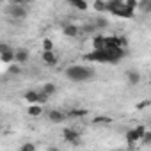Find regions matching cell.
Wrapping results in <instances>:
<instances>
[{
	"label": "cell",
	"mask_w": 151,
	"mask_h": 151,
	"mask_svg": "<svg viewBox=\"0 0 151 151\" xmlns=\"http://www.w3.org/2000/svg\"><path fill=\"white\" fill-rule=\"evenodd\" d=\"M96 27H98V29H100V27H107V20H105V18H100V20L96 22Z\"/></svg>",
	"instance_id": "obj_28"
},
{
	"label": "cell",
	"mask_w": 151,
	"mask_h": 151,
	"mask_svg": "<svg viewBox=\"0 0 151 151\" xmlns=\"http://www.w3.org/2000/svg\"><path fill=\"white\" fill-rule=\"evenodd\" d=\"M124 4L130 9H139V2H137V0H124Z\"/></svg>",
	"instance_id": "obj_24"
},
{
	"label": "cell",
	"mask_w": 151,
	"mask_h": 151,
	"mask_svg": "<svg viewBox=\"0 0 151 151\" xmlns=\"http://www.w3.org/2000/svg\"><path fill=\"white\" fill-rule=\"evenodd\" d=\"M43 50H53V43L50 39H43Z\"/></svg>",
	"instance_id": "obj_27"
},
{
	"label": "cell",
	"mask_w": 151,
	"mask_h": 151,
	"mask_svg": "<svg viewBox=\"0 0 151 151\" xmlns=\"http://www.w3.org/2000/svg\"><path fill=\"white\" fill-rule=\"evenodd\" d=\"M62 137L66 142H71V144H80V133L77 130H73V128H64L62 130Z\"/></svg>",
	"instance_id": "obj_5"
},
{
	"label": "cell",
	"mask_w": 151,
	"mask_h": 151,
	"mask_svg": "<svg viewBox=\"0 0 151 151\" xmlns=\"http://www.w3.org/2000/svg\"><path fill=\"white\" fill-rule=\"evenodd\" d=\"M98 27H96V23H87V25H84L82 29H80V32H84V34H91V32H94Z\"/></svg>",
	"instance_id": "obj_21"
},
{
	"label": "cell",
	"mask_w": 151,
	"mask_h": 151,
	"mask_svg": "<svg viewBox=\"0 0 151 151\" xmlns=\"http://www.w3.org/2000/svg\"><path fill=\"white\" fill-rule=\"evenodd\" d=\"M27 2H30V0H9V4H20V6H25Z\"/></svg>",
	"instance_id": "obj_29"
},
{
	"label": "cell",
	"mask_w": 151,
	"mask_h": 151,
	"mask_svg": "<svg viewBox=\"0 0 151 151\" xmlns=\"http://www.w3.org/2000/svg\"><path fill=\"white\" fill-rule=\"evenodd\" d=\"M25 100H27L29 103H39V93H36V91H27V93H25Z\"/></svg>",
	"instance_id": "obj_17"
},
{
	"label": "cell",
	"mask_w": 151,
	"mask_h": 151,
	"mask_svg": "<svg viewBox=\"0 0 151 151\" xmlns=\"http://www.w3.org/2000/svg\"><path fill=\"white\" fill-rule=\"evenodd\" d=\"M29 60V50H25V48H18V50H14V62H18V64H25Z\"/></svg>",
	"instance_id": "obj_8"
},
{
	"label": "cell",
	"mask_w": 151,
	"mask_h": 151,
	"mask_svg": "<svg viewBox=\"0 0 151 151\" xmlns=\"http://www.w3.org/2000/svg\"><path fill=\"white\" fill-rule=\"evenodd\" d=\"M87 116V109H71L68 112V117H84Z\"/></svg>",
	"instance_id": "obj_15"
},
{
	"label": "cell",
	"mask_w": 151,
	"mask_h": 151,
	"mask_svg": "<svg viewBox=\"0 0 151 151\" xmlns=\"http://www.w3.org/2000/svg\"><path fill=\"white\" fill-rule=\"evenodd\" d=\"M94 11H98V13H103V11H107V2H103V0H94Z\"/></svg>",
	"instance_id": "obj_20"
},
{
	"label": "cell",
	"mask_w": 151,
	"mask_h": 151,
	"mask_svg": "<svg viewBox=\"0 0 151 151\" xmlns=\"http://www.w3.org/2000/svg\"><path fill=\"white\" fill-rule=\"evenodd\" d=\"M78 32H80V29H78L77 25H73V23H66V25L62 27V34H64L66 37H77Z\"/></svg>",
	"instance_id": "obj_7"
},
{
	"label": "cell",
	"mask_w": 151,
	"mask_h": 151,
	"mask_svg": "<svg viewBox=\"0 0 151 151\" xmlns=\"http://www.w3.org/2000/svg\"><path fill=\"white\" fill-rule=\"evenodd\" d=\"M147 105H151V103H149V101H142V103L137 105V109H144V107H147Z\"/></svg>",
	"instance_id": "obj_30"
},
{
	"label": "cell",
	"mask_w": 151,
	"mask_h": 151,
	"mask_svg": "<svg viewBox=\"0 0 151 151\" xmlns=\"http://www.w3.org/2000/svg\"><path fill=\"white\" fill-rule=\"evenodd\" d=\"M0 60L4 64H13L14 62V52H7V53H0Z\"/></svg>",
	"instance_id": "obj_18"
},
{
	"label": "cell",
	"mask_w": 151,
	"mask_h": 151,
	"mask_svg": "<svg viewBox=\"0 0 151 151\" xmlns=\"http://www.w3.org/2000/svg\"><path fill=\"white\" fill-rule=\"evenodd\" d=\"M6 13L13 18V20H23L27 16V7L25 6H20V4H9Z\"/></svg>",
	"instance_id": "obj_3"
},
{
	"label": "cell",
	"mask_w": 151,
	"mask_h": 151,
	"mask_svg": "<svg viewBox=\"0 0 151 151\" xmlns=\"http://www.w3.org/2000/svg\"><path fill=\"white\" fill-rule=\"evenodd\" d=\"M66 117H68V114H64V112H60V110H50V112H48V119H50L52 123H62Z\"/></svg>",
	"instance_id": "obj_9"
},
{
	"label": "cell",
	"mask_w": 151,
	"mask_h": 151,
	"mask_svg": "<svg viewBox=\"0 0 151 151\" xmlns=\"http://www.w3.org/2000/svg\"><path fill=\"white\" fill-rule=\"evenodd\" d=\"M9 73H11V75H20V73H22V68L18 66V62L9 66Z\"/></svg>",
	"instance_id": "obj_22"
},
{
	"label": "cell",
	"mask_w": 151,
	"mask_h": 151,
	"mask_svg": "<svg viewBox=\"0 0 151 151\" xmlns=\"http://www.w3.org/2000/svg\"><path fill=\"white\" fill-rule=\"evenodd\" d=\"M93 123L94 124H105V123H112V119L110 117H96V119H93Z\"/></svg>",
	"instance_id": "obj_23"
},
{
	"label": "cell",
	"mask_w": 151,
	"mask_h": 151,
	"mask_svg": "<svg viewBox=\"0 0 151 151\" xmlns=\"http://www.w3.org/2000/svg\"><path fill=\"white\" fill-rule=\"evenodd\" d=\"M93 48H96V50L105 48V36H94L93 37Z\"/></svg>",
	"instance_id": "obj_16"
},
{
	"label": "cell",
	"mask_w": 151,
	"mask_h": 151,
	"mask_svg": "<svg viewBox=\"0 0 151 151\" xmlns=\"http://www.w3.org/2000/svg\"><path fill=\"white\" fill-rule=\"evenodd\" d=\"M27 112H29V116L37 117V116H41V114H43V107H41V105H37V103H32V105L27 109Z\"/></svg>",
	"instance_id": "obj_14"
},
{
	"label": "cell",
	"mask_w": 151,
	"mask_h": 151,
	"mask_svg": "<svg viewBox=\"0 0 151 151\" xmlns=\"http://www.w3.org/2000/svg\"><path fill=\"white\" fill-rule=\"evenodd\" d=\"M114 16H117V18H124V20H132V18L135 16V9H130V7L124 4L123 7H119V9L114 13Z\"/></svg>",
	"instance_id": "obj_6"
},
{
	"label": "cell",
	"mask_w": 151,
	"mask_h": 151,
	"mask_svg": "<svg viewBox=\"0 0 151 151\" xmlns=\"http://www.w3.org/2000/svg\"><path fill=\"white\" fill-rule=\"evenodd\" d=\"M126 57V50L123 46H116V48H93V52L86 53L84 59L87 62H109V64H117L121 59Z\"/></svg>",
	"instance_id": "obj_1"
},
{
	"label": "cell",
	"mask_w": 151,
	"mask_h": 151,
	"mask_svg": "<svg viewBox=\"0 0 151 151\" xmlns=\"http://www.w3.org/2000/svg\"><path fill=\"white\" fill-rule=\"evenodd\" d=\"M124 6V0H107V11L109 13H116L119 7H123Z\"/></svg>",
	"instance_id": "obj_11"
},
{
	"label": "cell",
	"mask_w": 151,
	"mask_h": 151,
	"mask_svg": "<svg viewBox=\"0 0 151 151\" xmlns=\"http://www.w3.org/2000/svg\"><path fill=\"white\" fill-rule=\"evenodd\" d=\"M68 4L75 9H78V11H87V0H68Z\"/></svg>",
	"instance_id": "obj_13"
},
{
	"label": "cell",
	"mask_w": 151,
	"mask_h": 151,
	"mask_svg": "<svg viewBox=\"0 0 151 151\" xmlns=\"http://www.w3.org/2000/svg\"><path fill=\"white\" fill-rule=\"evenodd\" d=\"M126 78H128V84H130V86H137V84L142 80V78H140V73H139V71H133V69L126 73Z\"/></svg>",
	"instance_id": "obj_12"
},
{
	"label": "cell",
	"mask_w": 151,
	"mask_h": 151,
	"mask_svg": "<svg viewBox=\"0 0 151 151\" xmlns=\"http://www.w3.org/2000/svg\"><path fill=\"white\" fill-rule=\"evenodd\" d=\"M7 52H14V50L6 43H0V53H7Z\"/></svg>",
	"instance_id": "obj_25"
},
{
	"label": "cell",
	"mask_w": 151,
	"mask_h": 151,
	"mask_svg": "<svg viewBox=\"0 0 151 151\" xmlns=\"http://www.w3.org/2000/svg\"><path fill=\"white\" fill-rule=\"evenodd\" d=\"M43 62H46L48 66L57 64V55L53 53V50H43Z\"/></svg>",
	"instance_id": "obj_10"
},
{
	"label": "cell",
	"mask_w": 151,
	"mask_h": 151,
	"mask_svg": "<svg viewBox=\"0 0 151 151\" xmlns=\"http://www.w3.org/2000/svg\"><path fill=\"white\" fill-rule=\"evenodd\" d=\"M144 135H146L144 126H137V128H133V130H128V132H126V140H128V144H135L137 140H142V139H144Z\"/></svg>",
	"instance_id": "obj_4"
},
{
	"label": "cell",
	"mask_w": 151,
	"mask_h": 151,
	"mask_svg": "<svg viewBox=\"0 0 151 151\" xmlns=\"http://www.w3.org/2000/svg\"><path fill=\"white\" fill-rule=\"evenodd\" d=\"M66 77L73 82H87L94 77V69L91 66H80V64H73L66 69Z\"/></svg>",
	"instance_id": "obj_2"
},
{
	"label": "cell",
	"mask_w": 151,
	"mask_h": 151,
	"mask_svg": "<svg viewBox=\"0 0 151 151\" xmlns=\"http://www.w3.org/2000/svg\"><path fill=\"white\" fill-rule=\"evenodd\" d=\"M20 151H36V146L30 144V142H27V144H23V146L20 147Z\"/></svg>",
	"instance_id": "obj_26"
},
{
	"label": "cell",
	"mask_w": 151,
	"mask_h": 151,
	"mask_svg": "<svg viewBox=\"0 0 151 151\" xmlns=\"http://www.w3.org/2000/svg\"><path fill=\"white\" fill-rule=\"evenodd\" d=\"M144 139H146L147 142H151V133H146V135H144Z\"/></svg>",
	"instance_id": "obj_31"
},
{
	"label": "cell",
	"mask_w": 151,
	"mask_h": 151,
	"mask_svg": "<svg viewBox=\"0 0 151 151\" xmlns=\"http://www.w3.org/2000/svg\"><path fill=\"white\" fill-rule=\"evenodd\" d=\"M41 91H43L46 96H52V94H55L57 87H55V84H50V82H48V84H45V86H43V89H41Z\"/></svg>",
	"instance_id": "obj_19"
}]
</instances>
